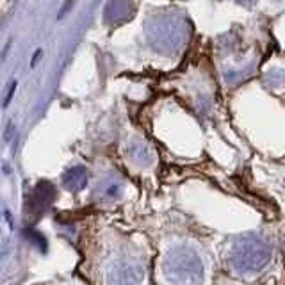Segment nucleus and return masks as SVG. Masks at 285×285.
<instances>
[{
    "label": "nucleus",
    "mask_w": 285,
    "mask_h": 285,
    "mask_svg": "<svg viewBox=\"0 0 285 285\" xmlns=\"http://www.w3.org/2000/svg\"><path fill=\"white\" fill-rule=\"evenodd\" d=\"M14 89H16V82H14V84H13V86H11V89H9V95H7L6 102H4V106H7V104H9V102H11V96H13Z\"/></svg>",
    "instance_id": "obj_1"
}]
</instances>
